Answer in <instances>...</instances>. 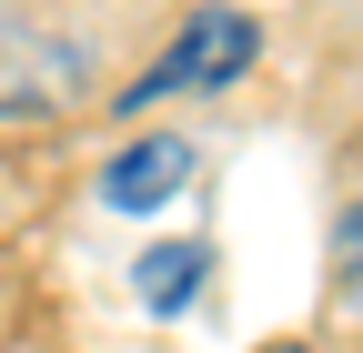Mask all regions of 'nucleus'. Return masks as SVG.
<instances>
[{
    "label": "nucleus",
    "instance_id": "obj_1",
    "mask_svg": "<svg viewBox=\"0 0 363 353\" xmlns=\"http://www.w3.org/2000/svg\"><path fill=\"white\" fill-rule=\"evenodd\" d=\"M252 51H262V30H252L242 11H192V30L152 61V81H131V101H162V91H222Z\"/></svg>",
    "mask_w": 363,
    "mask_h": 353
},
{
    "label": "nucleus",
    "instance_id": "obj_2",
    "mask_svg": "<svg viewBox=\"0 0 363 353\" xmlns=\"http://www.w3.org/2000/svg\"><path fill=\"white\" fill-rule=\"evenodd\" d=\"M182 182H192V142H131V152H111V172H101V202L111 212H162Z\"/></svg>",
    "mask_w": 363,
    "mask_h": 353
},
{
    "label": "nucleus",
    "instance_id": "obj_3",
    "mask_svg": "<svg viewBox=\"0 0 363 353\" xmlns=\"http://www.w3.org/2000/svg\"><path fill=\"white\" fill-rule=\"evenodd\" d=\"M202 273H212V252H202V242H152L131 283H142V303H152V313H182V303L202 293Z\"/></svg>",
    "mask_w": 363,
    "mask_h": 353
},
{
    "label": "nucleus",
    "instance_id": "obj_4",
    "mask_svg": "<svg viewBox=\"0 0 363 353\" xmlns=\"http://www.w3.org/2000/svg\"><path fill=\"white\" fill-rule=\"evenodd\" d=\"M333 293L353 303V313H363V202L343 212V232H333Z\"/></svg>",
    "mask_w": 363,
    "mask_h": 353
},
{
    "label": "nucleus",
    "instance_id": "obj_5",
    "mask_svg": "<svg viewBox=\"0 0 363 353\" xmlns=\"http://www.w3.org/2000/svg\"><path fill=\"white\" fill-rule=\"evenodd\" d=\"M262 353H303V343H262Z\"/></svg>",
    "mask_w": 363,
    "mask_h": 353
}]
</instances>
